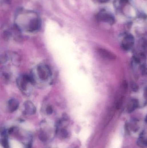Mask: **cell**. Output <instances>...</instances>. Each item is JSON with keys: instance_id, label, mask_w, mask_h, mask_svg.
Instances as JSON below:
<instances>
[{"instance_id": "obj_1", "label": "cell", "mask_w": 147, "mask_h": 148, "mask_svg": "<svg viewBox=\"0 0 147 148\" xmlns=\"http://www.w3.org/2000/svg\"><path fill=\"white\" fill-rule=\"evenodd\" d=\"M15 25L18 30L34 32L39 30L41 21L35 12L29 10L19 11L15 17Z\"/></svg>"}, {"instance_id": "obj_2", "label": "cell", "mask_w": 147, "mask_h": 148, "mask_svg": "<svg viewBox=\"0 0 147 148\" xmlns=\"http://www.w3.org/2000/svg\"><path fill=\"white\" fill-rule=\"evenodd\" d=\"M31 75L35 84H49L52 81V72L51 68L46 64L38 65Z\"/></svg>"}, {"instance_id": "obj_3", "label": "cell", "mask_w": 147, "mask_h": 148, "mask_svg": "<svg viewBox=\"0 0 147 148\" xmlns=\"http://www.w3.org/2000/svg\"><path fill=\"white\" fill-rule=\"evenodd\" d=\"M17 84L20 91L25 96L32 94L34 82L31 75L23 74L17 78Z\"/></svg>"}, {"instance_id": "obj_4", "label": "cell", "mask_w": 147, "mask_h": 148, "mask_svg": "<svg viewBox=\"0 0 147 148\" xmlns=\"http://www.w3.org/2000/svg\"><path fill=\"white\" fill-rule=\"evenodd\" d=\"M20 61L19 55L13 52H5L1 56V63L4 65L11 63L13 65L18 66L20 64Z\"/></svg>"}, {"instance_id": "obj_5", "label": "cell", "mask_w": 147, "mask_h": 148, "mask_svg": "<svg viewBox=\"0 0 147 148\" xmlns=\"http://www.w3.org/2000/svg\"><path fill=\"white\" fill-rule=\"evenodd\" d=\"M134 37L131 35L126 36L122 41V47L125 50L130 49L134 44Z\"/></svg>"}, {"instance_id": "obj_6", "label": "cell", "mask_w": 147, "mask_h": 148, "mask_svg": "<svg viewBox=\"0 0 147 148\" xmlns=\"http://www.w3.org/2000/svg\"><path fill=\"white\" fill-rule=\"evenodd\" d=\"M24 111L25 114L33 115L36 112V108L34 104L31 101H27L23 104Z\"/></svg>"}, {"instance_id": "obj_7", "label": "cell", "mask_w": 147, "mask_h": 148, "mask_svg": "<svg viewBox=\"0 0 147 148\" xmlns=\"http://www.w3.org/2000/svg\"><path fill=\"white\" fill-rule=\"evenodd\" d=\"M99 55L105 59L113 60L116 59V56L111 52L103 48H98L97 50Z\"/></svg>"}, {"instance_id": "obj_8", "label": "cell", "mask_w": 147, "mask_h": 148, "mask_svg": "<svg viewBox=\"0 0 147 148\" xmlns=\"http://www.w3.org/2000/svg\"><path fill=\"white\" fill-rule=\"evenodd\" d=\"M98 20L108 22L110 24H113L114 23V19L111 15L103 13H98L97 16Z\"/></svg>"}, {"instance_id": "obj_9", "label": "cell", "mask_w": 147, "mask_h": 148, "mask_svg": "<svg viewBox=\"0 0 147 148\" xmlns=\"http://www.w3.org/2000/svg\"><path fill=\"white\" fill-rule=\"evenodd\" d=\"M7 106L10 112H13L18 108L19 102L16 99L12 98L8 101Z\"/></svg>"}, {"instance_id": "obj_10", "label": "cell", "mask_w": 147, "mask_h": 148, "mask_svg": "<svg viewBox=\"0 0 147 148\" xmlns=\"http://www.w3.org/2000/svg\"><path fill=\"white\" fill-rule=\"evenodd\" d=\"M139 106V102L138 100L136 99H132L130 101L127 106V111L129 113L134 111Z\"/></svg>"}, {"instance_id": "obj_11", "label": "cell", "mask_w": 147, "mask_h": 148, "mask_svg": "<svg viewBox=\"0 0 147 148\" xmlns=\"http://www.w3.org/2000/svg\"><path fill=\"white\" fill-rule=\"evenodd\" d=\"M138 145L141 148H144L147 147V138L143 135H141L138 139L137 142Z\"/></svg>"}, {"instance_id": "obj_12", "label": "cell", "mask_w": 147, "mask_h": 148, "mask_svg": "<svg viewBox=\"0 0 147 148\" xmlns=\"http://www.w3.org/2000/svg\"><path fill=\"white\" fill-rule=\"evenodd\" d=\"M1 144L5 148H9L8 141L6 139L4 138L1 140Z\"/></svg>"}, {"instance_id": "obj_13", "label": "cell", "mask_w": 147, "mask_h": 148, "mask_svg": "<svg viewBox=\"0 0 147 148\" xmlns=\"http://www.w3.org/2000/svg\"><path fill=\"white\" fill-rule=\"evenodd\" d=\"M53 111V110L51 106L49 105V106H48L47 107L46 109V113L47 114L50 115L52 114Z\"/></svg>"}, {"instance_id": "obj_14", "label": "cell", "mask_w": 147, "mask_h": 148, "mask_svg": "<svg viewBox=\"0 0 147 148\" xmlns=\"http://www.w3.org/2000/svg\"><path fill=\"white\" fill-rule=\"evenodd\" d=\"M132 90L135 92L137 91L138 90V87L135 83L132 84Z\"/></svg>"}, {"instance_id": "obj_15", "label": "cell", "mask_w": 147, "mask_h": 148, "mask_svg": "<svg viewBox=\"0 0 147 148\" xmlns=\"http://www.w3.org/2000/svg\"><path fill=\"white\" fill-rule=\"evenodd\" d=\"M144 97L147 101V87H146L144 90Z\"/></svg>"}, {"instance_id": "obj_16", "label": "cell", "mask_w": 147, "mask_h": 148, "mask_svg": "<svg viewBox=\"0 0 147 148\" xmlns=\"http://www.w3.org/2000/svg\"><path fill=\"white\" fill-rule=\"evenodd\" d=\"M128 0H120V3L122 5H125L127 4Z\"/></svg>"}, {"instance_id": "obj_17", "label": "cell", "mask_w": 147, "mask_h": 148, "mask_svg": "<svg viewBox=\"0 0 147 148\" xmlns=\"http://www.w3.org/2000/svg\"><path fill=\"white\" fill-rule=\"evenodd\" d=\"M98 1L101 3H104V2H107L108 0H98Z\"/></svg>"}, {"instance_id": "obj_18", "label": "cell", "mask_w": 147, "mask_h": 148, "mask_svg": "<svg viewBox=\"0 0 147 148\" xmlns=\"http://www.w3.org/2000/svg\"><path fill=\"white\" fill-rule=\"evenodd\" d=\"M145 121L147 123V115L146 116V117H145Z\"/></svg>"}]
</instances>
